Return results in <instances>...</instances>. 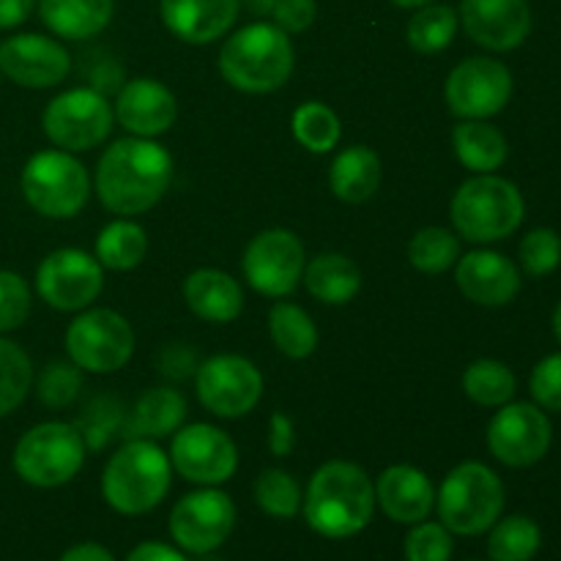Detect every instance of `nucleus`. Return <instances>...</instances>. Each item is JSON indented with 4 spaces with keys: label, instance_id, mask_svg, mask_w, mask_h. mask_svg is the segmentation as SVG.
Wrapping results in <instances>:
<instances>
[{
    "label": "nucleus",
    "instance_id": "f257e3e1",
    "mask_svg": "<svg viewBox=\"0 0 561 561\" xmlns=\"http://www.w3.org/2000/svg\"><path fill=\"white\" fill-rule=\"evenodd\" d=\"M173 184V157L148 137H124L104 148L93 175L99 203L115 217L146 214L168 195Z\"/></svg>",
    "mask_w": 561,
    "mask_h": 561
},
{
    "label": "nucleus",
    "instance_id": "f03ea898",
    "mask_svg": "<svg viewBox=\"0 0 561 561\" xmlns=\"http://www.w3.org/2000/svg\"><path fill=\"white\" fill-rule=\"evenodd\" d=\"M301 507L312 531L329 540H345L359 535L373 520L376 485L362 466L329 460L312 474Z\"/></svg>",
    "mask_w": 561,
    "mask_h": 561
},
{
    "label": "nucleus",
    "instance_id": "7ed1b4c3",
    "mask_svg": "<svg viewBox=\"0 0 561 561\" xmlns=\"http://www.w3.org/2000/svg\"><path fill=\"white\" fill-rule=\"evenodd\" d=\"M294 42L274 22H252L225 38L219 75L230 88L252 96L274 93L294 75Z\"/></svg>",
    "mask_w": 561,
    "mask_h": 561
},
{
    "label": "nucleus",
    "instance_id": "20e7f679",
    "mask_svg": "<svg viewBox=\"0 0 561 561\" xmlns=\"http://www.w3.org/2000/svg\"><path fill=\"white\" fill-rule=\"evenodd\" d=\"M170 455L148 438H126L110 455L102 471V496L115 513L146 515L164 502L170 491Z\"/></svg>",
    "mask_w": 561,
    "mask_h": 561
},
{
    "label": "nucleus",
    "instance_id": "39448f33",
    "mask_svg": "<svg viewBox=\"0 0 561 561\" xmlns=\"http://www.w3.org/2000/svg\"><path fill=\"white\" fill-rule=\"evenodd\" d=\"M455 233L471 244H493L520 228L526 203L513 181L493 173L471 175L458 186L449 203Z\"/></svg>",
    "mask_w": 561,
    "mask_h": 561
},
{
    "label": "nucleus",
    "instance_id": "423d86ee",
    "mask_svg": "<svg viewBox=\"0 0 561 561\" xmlns=\"http://www.w3.org/2000/svg\"><path fill=\"white\" fill-rule=\"evenodd\" d=\"M438 518L453 535L474 537L491 529L504 510V485L493 469L477 460L455 466L436 491Z\"/></svg>",
    "mask_w": 561,
    "mask_h": 561
},
{
    "label": "nucleus",
    "instance_id": "0eeeda50",
    "mask_svg": "<svg viewBox=\"0 0 561 561\" xmlns=\"http://www.w3.org/2000/svg\"><path fill=\"white\" fill-rule=\"evenodd\" d=\"M27 206L47 219H71L91 197V175L69 151L47 148L33 153L20 175Z\"/></svg>",
    "mask_w": 561,
    "mask_h": 561
},
{
    "label": "nucleus",
    "instance_id": "6e6552de",
    "mask_svg": "<svg viewBox=\"0 0 561 561\" xmlns=\"http://www.w3.org/2000/svg\"><path fill=\"white\" fill-rule=\"evenodd\" d=\"M88 447L71 422H42L14 447L16 477L33 488H60L80 474Z\"/></svg>",
    "mask_w": 561,
    "mask_h": 561
},
{
    "label": "nucleus",
    "instance_id": "1a4fd4ad",
    "mask_svg": "<svg viewBox=\"0 0 561 561\" xmlns=\"http://www.w3.org/2000/svg\"><path fill=\"white\" fill-rule=\"evenodd\" d=\"M135 329L110 307H88L66 329V354L82 373L110 376L135 356Z\"/></svg>",
    "mask_w": 561,
    "mask_h": 561
},
{
    "label": "nucleus",
    "instance_id": "9d476101",
    "mask_svg": "<svg viewBox=\"0 0 561 561\" xmlns=\"http://www.w3.org/2000/svg\"><path fill=\"white\" fill-rule=\"evenodd\" d=\"M42 126L55 148L82 153L99 148L115 126L113 104L96 88H71L44 107Z\"/></svg>",
    "mask_w": 561,
    "mask_h": 561
},
{
    "label": "nucleus",
    "instance_id": "9b49d317",
    "mask_svg": "<svg viewBox=\"0 0 561 561\" xmlns=\"http://www.w3.org/2000/svg\"><path fill=\"white\" fill-rule=\"evenodd\" d=\"M195 392L203 409L219 420H241L261 403L263 373L247 356H208L195 370Z\"/></svg>",
    "mask_w": 561,
    "mask_h": 561
},
{
    "label": "nucleus",
    "instance_id": "f8f14e48",
    "mask_svg": "<svg viewBox=\"0 0 561 561\" xmlns=\"http://www.w3.org/2000/svg\"><path fill=\"white\" fill-rule=\"evenodd\" d=\"M305 263V244L294 230L268 228L247 244L241 272L252 290L268 296V299H285L299 288Z\"/></svg>",
    "mask_w": 561,
    "mask_h": 561
},
{
    "label": "nucleus",
    "instance_id": "ddd939ff",
    "mask_svg": "<svg viewBox=\"0 0 561 561\" xmlns=\"http://www.w3.org/2000/svg\"><path fill=\"white\" fill-rule=\"evenodd\" d=\"M513 99V75L488 55L466 58L449 71L444 102L460 121H488L502 113Z\"/></svg>",
    "mask_w": 561,
    "mask_h": 561
},
{
    "label": "nucleus",
    "instance_id": "4468645a",
    "mask_svg": "<svg viewBox=\"0 0 561 561\" xmlns=\"http://www.w3.org/2000/svg\"><path fill=\"white\" fill-rule=\"evenodd\" d=\"M36 290L58 312L88 310L104 290V266L85 250L60 247L38 263Z\"/></svg>",
    "mask_w": 561,
    "mask_h": 561
},
{
    "label": "nucleus",
    "instance_id": "2eb2a0df",
    "mask_svg": "<svg viewBox=\"0 0 561 561\" xmlns=\"http://www.w3.org/2000/svg\"><path fill=\"white\" fill-rule=\"evenodd\" d=\"M170 466L186 482L217 488L239 469V447L217 425L208 422L181 425L170 442Z\"/></svg>",
    "mask_w": 561,
    "mask_h": 561
},
{
    "label": "nucleus",
    "instance_id": "dca6fc26",
    "mask_svg": "<svg viewBox=\"0 0 561 561\" xmlns=\"http://www.w3.org/2000/svg\"><path fill=\"white\" fill-rule=\"evenodd\" d=\"M551 420L535 403H507L488 425V449L510 469H529L551 449Z\"/></svg>",
    "mask_w": 561,
    "mask_h": 561
},
{
    "label": "nucleus",
    "instance_id": "f3484780",
    "mask_svg": "<svg viewBox=\"0 0 561 561\" xmlns=\"http://www.w3.org/2000/svg\"><path fill=\"white\" fill-rule=\"evenodd\" d=\"M236 526V504L219 488L186 493L170 513V535L184 551L208 553L222 546Z\"/></svg>",
    "mask_w": 561,
    "mask_h": 561
},
{
    "label": "nucleus",
    "instance_id": "a211bd4d",
    "mask_svg": "<svg viewBox=\"0 0 561 561\" xmlns=\"http://www.w3.org/2000/svg\"><path fill=\"white\" fill-rule=\"evenodd\" d=\"M0 71L14 85L44 91L71 75V55L58 38L44 33H16L0 42Z\"/></svg>",
    "mask_w": 561,
    "mask_h": 561
},
{
    "label": "nucleus",
    "instance_id": "6ab92c4d",
    "mask_svg": "<svg viewBox=\"0 0 561 561\" xmlns=\"http://www.w3.org/2000/svg\"><path fill=\"white\" fill-rule=\"evenodd\" d=\"M466 36L491 53L518 49L531 33L529 0H460Z\"/></svg>",
    "mask_w": 561,
    "mask_h": 561
},
{
    "label": "nucleus",
    "instance_id": "aec40b11",
    "mask_svg": "<svg viewBox=\"0 0 561 561\" xmlns=\"http://www.w3.org/2000/svg\"><path fill=\"white\" fill-rule=\"evenodd\" d=\"M113 113L115 121L131 137L153 140L173 129L175 118H179V102L164 82L153 80V77H135L118 88Z\"/></svg>",
    "mask_w": 561,
    "mask_h": 561
},
{
    "label": "nucleus",
    "instance_id": "412c9836",
    "mask_svg": "<svg viewBox=\"0 0 561 561\" xmlns=\"http://www.w3.org/2000/svg\"><path fill=\"white\" fill-rule=\"evenodd\" d=\"M455 283L466 299L480 307H504L520 294L518 266L493 250H474L458 257Z\"/></svg>",
    "mask_w": 561,
    "mask_h": 561
},
{
    "label": "nucleus",
    "instance_id": "4be33fe9",
    "mask_svg": "<svg viewBox=\"0 0 561 561\" xmlns=\"http://www.w3.org/2000/svg\"><path fill=\"white\" fill-rule=\"evenodd\" d=\"M241 0H159L164 27L184 44H211L228 36L239 20Z\"/></svg>",
    "mask_w": 561,
    "mask_h": 561
},
{
    "label": "nucleus",
    "instance_id": "5701e85b",
    "mask_svg": "<svg viewBox=\"0 0 561 561\" xmlns=\"http://www.w3.org/2000/svg\"><path fill=\"white\" fill-rule=\"evenodd\" d=\"M376 504L398 524H420L436 507V488L416 466H389L376 482Z\"/></svg>",
    "mask_w": 561,
    "mask_h": 561
},
{
    "label": "nucleus",
    "instance_id": "b1692460",
    "mask_svg": "<svg viewBox=\"0 0 561 561\" xmlns=\"http://www.w3.org/2000/svg\"><path fill=\"white\" fill-rule=\"evenodd\" d=\"M184 301L206 323H230L244 310V290L222 268H197L184 279Z\"/></svg>",
    "mask_w": 561,
    "mask_h": 561
},
{
    "label": "nucleus",
    "instance_id": "393cba45",
    "mask_svg": "<svg viewBox=\"0 0 561 561\" xmlns=\"http://www.w3.org/2000/svg\"><path fill=\"white\" fill-rule=\"evenodd\" d=\"M186 420V398L175 387H153L140 394L131 411L126 414L124 422V438H148V442H159L168 438L184 425Z\"/></svg>",
    "mask_w": 561,
    "mask_h": 561
},
{
    "label": "nucleus",
    "instance_id": "a878e982",
    "mask_svg": "<svg viewBox=\"0 0 561 561\" xmlns=\"http://www.w3.org/2000/svg\"><path fill=\"white\" fill-rule=\"evenodd\" d=\"M383 179L381 157L370 146H348L329 168V190L340 203L362 206L378 192Z\"/></svg>",
    "mask_w": 561,
    "mask_h": 561
},
{
    "label": "nucleus",
    "instance_id": "bb28decb",
    "mask_svg": "<svg viewBox=\"0 0 561 561\" xmlns=\"http://www.w3.org/2000/svg\"><path fill=\"white\" fill-rule=\"evenodd\" d=\"M307 294L327 307H343L362 290V268L343 252H321L305 263L301 274Z\"/></svg>",
    "mask_w": 561,
    "mask_h": 561
},
{
    "label": "nucleus",
    "instance_id": "cd10ccee",
    "mask_svg": "<svg viewBox=\"0 0 561 561\" xmlns=\"http://www.w3.org/2000/svg\"><path fill=\"white\" fill-rule=\"evenodd\" d=\"M44 25L66 42H88L113 22L115 0H38Z\"/></svg>",
    "mask_w": 561,
    "mask_h": 561
},
{
    "label": "nucleus",
    "instance_id": "c85d7f7f",
    "mask_svg": "<svg viewBox=\"0 0 561 561\" xmlns=\"http://www.w3.org/2000/svg\"><path fill=\"white\" fill-rule=\"evenodd\" d=\"M453 148L458 162L474 175L493 173L507 162V137L488 121H460L453 131Z\"/></svg>",
    "mask_w": 561,
    "mask_h": 561
},
{
    "label": "nucleus",
    "instance_id": "c756f323",
    "mask_svg": "<svg viewBox=\"0 0 561 561\" xmlns=\"http://www.w3.org/2000/svg\"><path fill=\"white\" fill-rule=\"evenodd\" d=\"M96 261L110 272H131L140 266L148 255V233L135 219L118 217L115 222L104 225L93 250Z\"/></svg>",
    "mask_w": 561,
    "mask_h": 561
},
{
    "label": "nucleus",
    "instance_id": "7c9ffc66",
    "mask_svg": "<svg viewBox=\"0 0 561 561\" xmlns=\"http://www.w3.org/2000/svg\"><path fill=\"white\" fill-rule=\"evenodd\" d=\"M268 334L274 348L288 359H307L318 348V327L310 312L294 301H277L268 310Z\"/></svg>",
    "mask_w": 561,
    "mask_h": 561
},
{
    "label": "nucleus",
    "instance_id": "2f4dec72",
    "mask_svg": "<svg viewBox=\"0 0 561 561\" xmlns=\"http://www.w3.org/2000/svg\"><path fill=\"white\" fill-rule=\"evenodd\" d=\"M458 27L460 20L453 5L427 3L414 11L409 27H405V38H409L411 49H416L420 55H436L455 42Z\"/></svg>",
    "mask_w": 561,
    "mask_h": 561
},
{
    "label": "nucleus",
    "instance_id": "473e14b6",
    "mask_svg": "<svg viewBox=\"0 0 561 561\" xmlns=\"http://www.w3.org/2000/svg\"><path fill=\"white\" fill-rule=\"evenodd\" d=\"M290 131H294L296 142L310 153H329L340 146L343 124H340V115L329 104L312 99V102L299 104L294 110Z\"/></svg>",
    "mask_w": 561,
    "mask_h": 561
},
{
    "label": "nucleus",
    "instance_id": "72a5a7b5",
    "mask_svg": "<svg viewBox=\"0 0 561 561\" xmlns=\"http://www.w3.org/2000/svg\"><path fill=\"white\" fill-rule=\"evenodd\" d=\"M515 373L499 359H477L463 373V392L482 409H502L515 398Z\"/></svg>",
    "mask_w": 561,
    "mask_h": 561
},
{
    "label": "nucleus",
    "instance_id": "f704fd0d",
    "mask_svg": "<svg viewBox=\"0 0 561 561\" xmlns=\"http://www.w3.org/2000/svg\"><path fill=\"white\" fill-rule=\"evenodd\" d=\"M542 546L540 526L526 515H510L496 520L488 537V553L493 561H531Z\"/></svg>",
    "mask_w": 561,
    "mask_h": 561
},
{
    "label": "nucleus",
    "instance_id": "c9c22d12",
    "mask_svg": "<svg viewBox=\"0 0 561 561\" xmlns=\"http://www.w3.org/2000/svg\"><path fill=\"white\" fill-rule=\"evenodd\" d=\"M33 381H36V373H33L27 351L14 340L0 337V420L14 414L25 403Z\"/></svg>",
    "mask_w": 561,
    "mask_h": 561
},
{
    "label": "nucleus",
    "instance_id": "e433bc0d",
    "mask_svg": "<svg viewBox=\"0 0 561 561\" xmlns=\"http://www.w3.org/2000/svg\"><path fill=\"white\" fill-rule=\"evenodd\" d=\"M460 257V241L455 236V230L431 228L416 230V236L409 244V261L416 272L422 274H444L458 263Z\"/></svg>",
    "mask_w": 561,
    "mask_h": 561
},
{
    "label": "nucleus",
    "instance_id": "4c0bfd02",
    "mask_svg": "<svg viewBox=\"0 0 561 561\" xmlns=\"http://www.w3.org/2000/svg\"><path fill=\"white\" fill-rule=\"evenodd\" d=\"M124 405L115 398H110V394H102V398H93L71 425L80 431L88 453H99V449L107 447L115 436L124 433Z\"/></svg>",
    "mask_w": 561,
    "mask_h": 561
},
{
    "label": "nucleus",
    "instance_id": "58836bf2",
    "mask_svg": "<svg viewBox=\"0 0 561 561\" xmlns=\"http://www.w3.org/2000/svg\"><path fill=\"white\" fill-rule=\"evenodd\" d=\"M255 502L272 518H296L301 510V488L285 469H266L255 482Z\"/></svg>",
    "mask_w": 561,
    "mask_h": 561
},
{
    "label": "nucleus",
    "instance_id": "ea45409f",
    "mask_svg": "<svg viewBox=\"0 0 561 561\" xmlns=\"http://www.w3.org/2000/svg\"><path fill=\"white\" fill-rule=\"evenodd\" d=\"M82 387H85V373L75 362H49L36 378V394L47 409H69L77 403Z\"/></svg>",
    "mask_w": 561,
    "mask_h": 561
},
{
    "label": "nucleus",
    "instance_id": "a19ab883",
    "mask_svg": "<svg viewBox=\"0 0 561 561\" xmlns=\"http://www.w3.org/2000/svg\"><path fill=\"white\" fill-rule=\"evenodd\" d=\"M520 266L529 277H546V274L557 272L561 263V239L557 230L537 228L524 236L520 241Z\"/></svg>",
    "mask_w": 561,
    "mask_h": 561
},
{
    "label": "nucleus",
    "instance_id": "79ce46f5",
    "mask_svg": "<svg viewBox=\"0 0 561 561\" xmlns=\"http://www.w3.org/2000/svg\"><path fill=\"white\" fill-rule=\"evenodd\" d=\"M33 307L31 285L25 277L9 268H0V334L14 332L27 321Z\"/></svg>",
    "mask_w": 561,
    "mask_h": 561
},
{
    "label": "nucleus",
    "instance_id": "37998d69",
    "mask_svg": "<svg viewBox=\"0 0 561 561\" xmlns=\"http://www.w3.org/2000/svg\"><path fill=\"white\" fill-rule=\"evenodd\" d=\"M405 561H449L453 557V531L444 524L420 520L405 535Z\"/></svg>",
    "mask_w": 561,
    "mask_h": 561
},
{
    "label": "nucleus",
    "instance_id": "c03bdc74",
    "mask_svg": "<svg viewBox=\"0 0 561 561\" xmlns=\"http://www.w3.org/2000/svg\"><path fill=\"white\" fill-rule=\"evenodd\" d=\"M529 389L540 409L561 411V354H551L537 362L529 378Z\"/></svg>",
    "mask_w": 561,
    "mask_h": 561
},
{
    "label": "nucleus",
    "instance_id": "a18cd8bd",
    "mask_svg": "<svg viewBox=\"0 0 561 561\" xmlns=\"http://www.w3.org/2000/svg\"><path fill=\"white\" fill-rule=\"evenodd\" d=\"M272 16L279 31L294 36V33H305L307 27H312L318 16V3L316 0H277Z\"/></svg>",
    "mask_w": 561,
    "mask_h": 561
},
{
    "label": "nucleus",
    "instance_id": "49530a36",
    "mask_svg": "<svg viewBox=\"0 0 561 561\" xmlns=\"http://www.w3.org/2000/svg\"><path fill=\"white\" fill-rule=\"evenodd\" d=\"M197 365H201V362H197L195 351L186 348L184 343L168 345V348L159 354V373L173 378V381H184V378L195 376Z\"/></svg>",
    "mask_w": 561,
    "mask_h": 561
},
{
    "label": "nucleus",
    "instance_id": "de8ad7c7",
    "mask_svg": "<svg viewBox=\"0 0 561 561\" xmlns=\"http://www.w3.org/2000/svg\"><path fill=\"white\" fill-rule=\"evenodd\" d=\"M296 447V427L294 420L283 411H274L268 420V453L274 458H288Z\"/></svg>",
    "mask_w": 561,
    "mask_h": 561
},
{
    "label": "nucleus",
    "instance_id": "09e8293b",
    "mask_svg": "<svg viewBox=\"0 0 561 561\" xmlns=\"http://www.w3.org/2000/svg\"><path fill=\"white\" fill-rule=\"evenodd\" d=\"M38 0H0V31H14L25 25L36 11Z\"/></svg>",
    "mask_w": 561,
    "mask_h": 561
},
{
    "label": "nucleus",
    "instance_id": "8fccbe9b",
    "mask_svg": "<svg viewBox=\"0 0 561 561\" xmlns=\"http://www.w3.org/2000/svg\"><path fill=\"white\" fill-rule=\"evenodd\" d=\"M126 561H190L184 553H179L175 548L164 546V542H142L135 551L129 553Z\"/></svg>",
    "mask_w": 561,
    "mask_h": 561
},
{
    "label": "nucleus",
    "instance_id": "3c124183",
    "mask_svg": "<svg viewBox=\"0 0 561 561\" xmlns=\"http://www.w3.org/2000/svg\"><path fill=\"white\" fill-rule=\"evenodd\" d=\"M60 561H115V559L107 548L96 546V542H80V546L69 548V551L60 557Z\"/></svg>",
    "mask_w": 561,
    "mask_h": 561
},
{
    "label": "nucleus",
    "instance_id": "603ef678",
    "mask_svg": "<svg viewBox=\"0 0 561 561\" xmlns=\"http://www.w3.org/2000/svg\"><path fill=\"white\" fill-rule=\"evenodd\" d=\"M274 3H277V0H247L250 11H257V14H272Z\"/></svg>",
    "mask_w": 561,
    "mask_h": 561
},
{
    "label": "nucleus",
    "instance_id": "864d4df0",
    "mask_svg": "<svg viewBox=\"0 0 561 561\" xmlns=\"http://www.w3.org/2000/svg\"><path fill=\"white\" fill-rule=\"evenodd\" d=\"M394 5H398V9H422V5H427V3H433V0H392Z\"/></svg>",
    "mask_w": 561,
    "mask_h": 561
},
{
    "label": "nucleus",
    "instance_id": "5fc2aeb1",
    "mask_svg": "<svg viewBox=\"0 0 561 561\" xmlns=\"http://www.w3.org/2000/svg\"><path fill=\"white\" fill-rule=\"evenodd\" d=\"M553 332H557V337H559V343H561V301H559L557 312H553Z\"/></svg>",
    "mask_w": 561,
    "mask_h": 561
}]
</instances>
